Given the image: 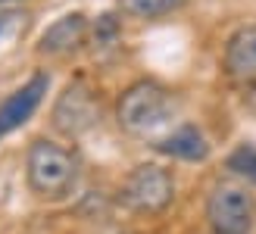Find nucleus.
<instances>
[{
	"label": "nucleus",
	"instance_id": "obj_8",
	"mask_svg": "<svg viewBox=\"0 0 256 234\" xmlns=\"http://www.w3.org/2000/svg\"><path fill=\"white\" fill-rule=\"evenodd\" d=\"M88 38V19L84 12H66L60 16L54 25H47V32L41 34V44H38V54L44 56H62L78 50Z\"/></svg>",
	"mask_w": 256,
	"mask_h": 234
},
{
	"label": "nucleus",
	"instance_id": "obj_15",
	"mask_svg": "<svg viewBox=\"0 0 256 234\" xmlns=\"http://www.w3.org/2000/svg\"><path fill=\"white\" fill-rule=\"evenodd\" d=\"M0 138H4V132H0Z\"/></svg>",
	"mask_w": 256,
	"mask_h": 234
},
{
	"label": "nucleus",
	"instance_id": "obj_11",
	"mask_svg": "<svg viewBox=\"0 0 256 234\" xmlns=\"http://www.w3.org/2000/svg\"><path fill=\"white\" fill-rule=\"evenodd\" d=\"M238 178H244L250 181V184H256V147L253 144H240L232 156H228V162H225Z\"/></svg>",
	"mask_w": 256,
	"mask_h": 234
},
{
	"label": "nucleus",
	"instance_id": "obj_10",
	"mask_svg": "<svg viewBox=\"0 0 256 234\" xmlns=\"http://www.w3.org/2000/svg\"><path fill=\"white\" fill-rule=\"evenodd\" d=\"M182 6H184V0H122V10L134 19H160Z\"/></svg>",
	"mask_w": 256,
	"mask_h": 234
},
{
	"label": "nucleus",
	"instance_id": "obj_5",
	"mask_svg": "<svg viewBox=\"0 0 256 234\" xmlns=\"http://www.w3.org/2000/svg\"><path fill=\"white\" fill-rule=\"evenodd\" d=\"M100 119V103L94 88L84 82V78H75L62 88V94L54 103V112H50V122L60 134L66 138H78L88 128H94V122Z\"/></svg>",
	"mask_w": 256,
	"mask_h": 234
},
{
	"label": "nucleus",
	"instance_id": "obj_7",
	"mask_svg": "<svg viewBox=\"0 0 256 234\" xmlns=\"http://www.w3.org/2000/svg\"><path fill=\"white\" fill-rule=\"evenodd\" d=\"M225 75L238 84H256V22L238 28L225 44Z\"/></svg>",
	"mask_w": 256,
	"mask_h": 234
},
{
	"label": "nucleus",
	"instance_id": "obj_4",
	"mask_svg": "<svg viewBox=\"0 0 256 234\" xmlns=\"http://www.w3.org/2000/svg\"><path fill=\"white\" fill-rule=\"evenodd\" d=\"M256 218V200L244 184L222 181L206 197V222L212 234H250Z\"/></svg>",
	"mask_w": 256,
	"mask_h": 234
},
{
	"label": "nucleus",
	"instance_id": "obj_13",
	"mask_svg": "<svg viewBox=\"0 0 256 234\" xmlns=\"http://www.w3.org/2000/svg\"><path fill=\"white\" fill-rule=\"evenodd\" d=\"M116 41H119V19L112 16V12H104V16L97 19V25H94V44L112 47Z\"/></svg>",
	"mask_w": 256,
	"mask_h": 234
},
{
	"label": "nucleus",
	"instance_id": "obj_1",
	"mask_svg": "<svg viewBox=\"0 0 256 234\" xmlns=\"http://www.w3.org/2000/svg\"><path fill=\"white\" fill-rule=\"evenodd\" d=\"M25 181L38 200H66L78 184V160L56 140L34 138L25 150Z\"/></svg>",
	"mask_w": 256,
	"mask_h": 234
},
{
	"label": "nucleus",
	"instance_id": "obj_2",
	"mask_svg": "<svg viewBox=\"0 0 256 234\" xmlns=\"http://www.w3.org/2000/svg\"><path fill=\"white\" fill-rule=\"evenodd\" d=\"M175 112H178L175 94L153 78H140V82L128 84L116 103V119L122 132L134 138H156L162 128H169Z\"/></svg>",
	"mask_w": 256,
	"mask_h": 234
},
{
	"label": "nucleus",
	"instance_id": "obj_14",
	"mask_svg": "<svg viewBox=\"0 0 256 234\" xmlns=\"http://www.w3.org/2000/svg\"><path fill=\"white\" fill-rule=\"evenodd\" d=\"M0 4H10V0H0Z\"/></svg>",
	"mask_w": 256,
	"mask_h": 234
},
{
	"label": "nucleus",
	"instance_id": "obj_6",
	"mask_svg": "<svg viewBox=\"0 0 256 234\" xmlns=\"http://www.w3.org/2000/svg\"><path fill=\"white\" fill-rule=\"evenodd\" d=\"M47 88H50V78L44 72H38L22 88L12 90V94L0 103V132L10 134V132H16V128H22L25 122H28L32 116H34V110L41 106Z\"/></svg>",
	"mask_w": 256,
	"mask_h": 234
},
{
	"label": "nucleus",
	"instance_id": "obj_3",
	"mask_svg": "<svg viewBox=\"0 0 256 234\" xmlns=\"http://www.w3.org/2000/svg\"><path fill=\"white\" fill-rule=\"evenodd\" d=\"M175 197V178L169 168L156 162H140L125 175L119 188V200L125 210L140 212V216H156Z\"/></svg>",
	"mask_w": 256,
	"mask_h": 234
},
{
	"label": "nucleus",
	"instance_id": "obj_12",
	"mask_svg": "<svg viewBox=\"0 0 256 234\" xmlns=\"http://www.w3.org/2000/svg\"><path fill=\"white\" fill-rule=\"evenodd\" d=\"M25 25H28V12L22 10H0V47H6L10 41H16V38L25 32Z\"/></svg>",
	"mask_w": 256,
	"mask_h": 234
},
{
	"label": "nucleus",
	"instance_id": "obj_9",
	"mask_svg": "<svg viewBox=\"0 0 256 234\" xmlns=\"http://www.w3.org/2000/svg\"><path fill=\"white\" fill-rule=\"evenodd\" d=\"M153 147L182 162H203L210 156V140L197 125H178L166 138H160Z\"/></svg>",
	"mask_w": 256,
	"mask_h": 234
}]
</instances>
